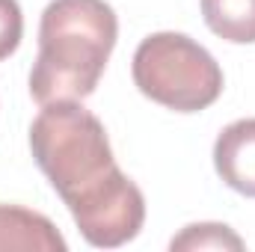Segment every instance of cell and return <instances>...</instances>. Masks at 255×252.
I'll return each mask as SVG.
<instances>
[{"mask_svg":"<svg viewBox=\"0 0 255 252\" xmlns=\"http://www.w3.org/2000/svg\"><path fill=\"white\" fill-rule=\"evenodd\" d=\"M30 148L89 247L116 250L139 235L142 190L116 166L101 119L80 101L45 104L30 125Z\"/></svg>","mask_w":255,"mask_h":252,"instance_id":"6da1fadb","label":"cell"},{"mask_svg":"<svg viewBox=\"0 0 255 252\" xmlns=\"http://www.w3.org/2000/svg\"><path fill=\"white\" fill-rule=\"evenodd\" d=\"M24 36V15L18 0H0V60L12 57Z\"/></svg>","mask_w":255,"mask_h":252,"instance_id":"ba28073f","label":"cell"},{"mask_svg":"<svg viewBox=\"0 0 255 252\" xmlns=\"http://www.w3.org/2000/svg\"><path fill=\"white\" fill-rule=\"evenodd\" d=\"M65 252L68 244L57 232V226L36 211L21 205H0V252Z\"/></svg>","mask_w":255,"mask_h":252,"instance_id":"5b68a950","label":"cell"},{"mask_svg":"<svg viewBox=\"0 0 255 252\" xmlns=\"http://www.w3.org/2000/svg\"><path fill=\"white\" fill-rule=\"evenodd\" d=\"M214 166L235 193L255 199V119H238L220 130Z\"/></svg>","mask_w":255,"mask_h":252,"instance_id":"277c9868","label":"cell"},{"mask_svg":"<svg viewBox=\"0 0 255 252\" xmlns=\"http://www.w3.org/2000/svg\"><path fill=\"white\" fill-rule=\"evenodd\" d=\"M133 83L154 104L175 113H199L223 95V68L184 33H151L133 54Z\"/></svg>","mask_w":255,"mask_h":252,"instance_id":"3957f363","label":"cell"},{"mask_svg":"<svg viewBox=\"0 0 255 252\" xmlns=\"http://www.w3.org/2000/svg\"><path fill=\"white\" fill-rule=\"evenodd\" d=\"M172 252H202V250H244V241L223 223H193L169 244Z\"/></svg>","mask_w":255,"mask_h":252,"instance_id":"52a82bcc","label":"cell"},{"mask_svg":"<svg viewBox=\"0 0 255 252\" xmlns=\"http://www.w3.org/2000/svg\"><path fill=\"white\" fill-rule=\"evenodd\" d=\"M208 30L232 45L255 42V0H202Z\"/></svg>","mask_w":255,"mask_h":252,"instance_id":"8992f818","label":"cell"},{"mask_svg":"<svg viewBox=\"0 0 255 252\" xmlns=\"http://www.w3.org/2000/svg\"><path fill=\"white\" fill-rule=\"evenodd\" d=\"M119 21L104 0H51L39 21V57L30 71L36 104L83 101L95 92L116 48Z\"/></svg>","mask_w":255,"mask_h":252,"instance_id":"7a4b0ae2","label":"cell"}]
</instances>
